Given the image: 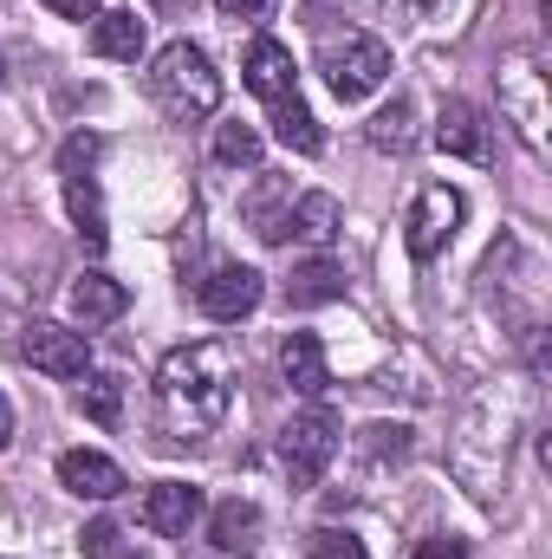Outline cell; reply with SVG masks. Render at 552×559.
Segmentation results:
<instances>
[{
  "label": "cell",
  "mask_w": 552,
  "mask_h": 559,
  "mask_svg": "<svg viewBox=\"0 0 552 559\" xmlns=\"http://www.w3.org/2000/svg\"><path fill=\"white\" fill-rule=\"evenodd\" d=\"M228 404H235V365H228V352L215 338L176 345L156 365V411H163L169 429H182L189 442L228 417Z\"/></svg>",
  "instance_id": "obj_1"
},
{
  "label": "cell",
  "mask_w": 552,
  "mask_h": 559,
  "mask_svg": "<svg viewBox=\"0 0 552 559\" xmlns=\"http://www.w3.org/2000/svg\"><path fill=\"white\" fill-rule=\"evenodd\" d=\"M149 98L176 118V124H195L221 105V72L215 59L195 46V39H169L156 59H149Z\"/></svg>",
  "instance_id": "obj_2"
},
{
  "label": "cell",
  "mask_w": 552,
  "mask_h": 559,
  "mask_svg": "<svg viewBox=\"0 0 552 559\" xmlns=\"http://www.w3.org/2000/svg\"><path fill=\"white\" fill-rule=\"evenodd\" d=\"M319 72H325V85H332L338 105H364L391 79V46L377 33H332L319 46Z\"/></svg>",
  "instance_id": "obj_3"
},
{
  "label": "cell",
  "mask_w": 552,
  "mask_h": 559,
  "mask_svg": "<svg viewBox=\"0 0 552 559\" xmlns=\"http://www.w3.org/2000/svg\"><path fill=\"white\" fill-rule=\"evenodd\" d=\"M338 442H345V423H338V411H325V404L299 411V417L279 429V462H286V481H292V488H319V475L332 468Z\"/></svg>",
  "instance_id": "obj_4"
},
{
  "label": "cell",
  "mask_w": 552,
  "mask_h": 559,
  "mask_svg": "<svg viewBox=\"0 0 552 559\" xmlns=\"http://www.w3.org/2000/svg\"><path fill=\"white\" fill-rule=\"evenodd\" d=\"M461 215H468L461 189H448V182H429V189L416 195L410 222H404V248H410V261H435V254H442V248L455 241Z\"/></svg>",
  "instance_id": "obj_5"
},
{
  "label": "cell",
  "mask_w": 552,
  "mask_h": 559,
  "mask_svg": "<svg viewBox=\"0 0 552 559\" xmlns=\"http://www.w3.org/2000/svg\"><path fill=\"white\" fill-rule=\"evenodd\" d=\"M20 358L46 378H85L92 371V338L72 332V325H52V319H33L20 332Z\"/></svg>",
  "instance_id": "obj_6"
},
{
  "label": "cell",
  "mask_w": 552,
  "mask_h": 559,
  "mask_svg": "<svg viewBox=\"0 0 552 559\" xmlns=\"http://www.w3.org/2000/svg\"><path fill=\"white\" fill-rule=\"evenodd\" d=\"M261 293H267V280L254 274V267H215V274L195 286V306H202L215 325H235V319H248V312L261 306Z\"/></svg>",
  "instance_id": "obj_7"
},
{
  "label": "cell",
  "mask_w": 552,
  "mask_h": 559,
  "mask_svg": "<svg viewBox=\"0 0 552 559\" xmlns=\"http://www.w3.org/2000/svg\"><path fill=\"white\" fill-rule=\"evenodd\" d=\"M59 488L79 495V501H118L131 481H124V468H118L111 455H98V449H65V455H59Z\"/></svg>",
  "instance_id": "obj_8"
},
{
  "label": "cell",
  "mask_w": 552,
  "mask_h": 559,
  "mask_svg": "<svg viewBox=\"0 0 552 559\" xmlns=\"http://www.w3.org/2000/svg\"><path fill=\"white\" fill-rule=\"evenodd\" d=\"M202 521V488L189 481H156L143 495V527L163 534V540H189V527Z\"/></svg>",
  "instance_id": "obj_9"
},
{
  "label": "cell",
  "mask_w": 552,
  "mask_h": 559,
  "mask_svg": "<svg viewBox=\"0 0 552 559\" xmlns=\"http://www.w3.org/2000/svg\"><path fill=\"white\" fill-rule=\"evenodd\" d=\"M435 150L442 156H461V163H488V118H481V105L448 98L442 118H435Z\"/></svg>",
  "instance_id": "obj_10"
},
{
  "label": "cell",
  "mask_w": 552,
  "mask_h": 559,
  "mask_svg": "<svg viewBox=\"0 0 552 559\" xmlns=\"http://www.w3.org/2000/svg\"><path fill=\"white\" fill-rule=\"evenodd\" d=\"M131 312V286L111 274H85L72 280V319L85 325V332H98V325H111V319H124Z\"/></svg>",
  "instance_id": "obj_11"
},
{
  "label": "cell",
  "mask_w": 552,
  "mask_h": 559,
  "mask_svg": "<svg viewBox=\"0 0 552 559\" xmlns=\"http://www.w3.org/2000/svg\"><path fill=\"white\" fill-rule=\"evenodd\" d=\"M241 79H248V92H254V98H267V105H274V98H286V92H299V85H292V52H286L279 39H267V33L248 46Z\"/></svg>",
  "instance_id": "obj_12"
},
{
  "label": "cell",
  "mask_w": 552,
  "mask_h": 559,
  "mask_svg": "<svg viewBox=\"0 0 552 559\" xmlns=\"http://www.w3.org/2000/svg\"><path fill=\"white\" fill-rule=\"evenodd\" d=\"M279 371H286V384H292L299 397H325V384H332V371H325V345H319L312 332H292V338L279 345Z\"/></svg>",
  "instance_id": "obj_13"
},
{
  "label": "cell",
  "mask_w": 552,
  "mask_h": 559,
  "mask_svg": "<svg viewBox=\"0 0 552 559\" xmlns=\"http://www.w3.org/2000/svg\"><path fill=\"white\" fill-rule=\"evenodd\" d=\"M261 508L254 501H221L215 514H208V547H221V554H254L261 547Z\"/></svg>",
  "instance_id": "obj_14"
},
{
  "label": "cell",
  "mask_w": 552,
  "mask_h": 559,
  "mask_svg": "<svg viewBox=\"0 0 552 559\" xmlns=\"http://www.w3.org/2000/svg\"><path fill=\"white\" fill-rule=\"evenodd\" d=\"M267 124H274V138L286 150H299V156H319L325 150V131H319V118H312V105L299 98V92H286L267 105Z\"/></svg>",
  "instance_id": "obj_15"
},
{
  "label": "cell",
  "mask_w": 552,
  "mask_h": 559,
  "mask_svg": "<svg viewBox=\"0 0 552 559\" xmlns=\"http://www.w3.org/2000/svg\"><path fill=\"white\" fill-rule=\"evenodd\" d=\"M241 215H248V228L261 241H286V228H292V189L279 176H261V189L241 202Z\"/></svg>",
  "instance_id": "obj_16"
},
{
  "label": "cell",
  "mask_w": 552,
  "mask_h": 559,
  "mask_svg": "<svg viewBox=\"0 0 552 559\" xmlns=\"http://www.w3.org/2000/svg\"><path fill=\"white\" fill-rule=\"evenodd\" d=\"M92 52L98 59H124V66H137V52H143V20L137 13H98L92 20Z\"/></svg>",
  "instance_id": "obj_17"
},
{
  "label": "cell",
  "mask_w": 552,
  "mask_h": 559,
  "mask_svg": "<svg viewBox=\"0 0 552 559\" xmlns=\"http://www.w3.org/2000/svg\"><path fill=\"white\" fill-rule=\"evenodd\" d=\"M338 222H345V209H338V195H325V189H312V195L292 202V235L312 241V248H332V241H338Z\"/></svg>",
  "instance_id": "obj_18"
},
{
  "label": "cell",
  "mask_w": 552,
  "mask_h": 559,
  "mask_svg": "<svg viewBox=\"0 0 552 559\" xmlns=\"http://www.w3.org/2000/svg\"><path fill=\"white\" fill-rule=\"evenodd\" d=\"M286 299L292 306H332V299H345V267L338 261H305V267H292V280H286Z\"/></svg>",
  "instance_id": "obj_19"
},
{
  "label": "cell",
  "mask_w": 552,
  "mask_h": 559,
  "mask_svg": "<svg viewBox=\"0 0 552 559\" xmlns=\"http://www.w3.org/2000/svg\"><path fill=\"white\" fill-rule=\"evenodd\" d=\"M507 85H514V92H507V105H514V118H520V138L540 150V143H547V111H540V72H533V66L520 59V66L507 72Z\"/></svg>",
  "instance_id": "obj_20"
},
{
  "label": "cell",
  "mask_w": 552,
  "mask_h": 559,
  "mask_svg": "<svg viewBox=\"0 0 552 559\" xmlns=\"http://www.w3.org/2000/svg\"><path fill=\"white\" fill-rule=\"evenodd\" d=\"M79 411L111 429V423L124 417V384H118L111 371H85V384H79Z\"/></svg>",
  "instance_id": "obj_21"
},
{
  "label": "cell",
  "mask_w": 552,
  "mask_h": 559,
  "mask_svg": "<svg viewBox=\"0 0 552 559\" xmlns=\"http://www.w3.org/2000/svg\"><path fill=\"white\" fill-rule=\"evenodd\" d=\"M371 143L384 150V156H404L416 143V105L410 98H397V105H384L377 118H371Z\"/></svg>",
  "instance_id": "obj_22"
},
{
  "label": "cell",
  "mask_w": 552,
  "mask_h": 559,
  "mask_svg": "<svg viewBox=\"0 0 552 559\" xmlns=\"http://www.w3.org/2000/svg\"><path fill=\"white\" fill-rule=\"evenodd\" d=\"M65 209H72L79 235H85L92 248H105V209H98V189H92V176H65Z\"/></svg>",
  "instance_id": "obj_23"
},
{
  "label": "cell",
  "mask_w": 552,
  "mask_h": 559,
  "mask_svg": "<svg viewBox=\"0 0 552 559\" xmlns=\"http://www.w3.org/2000/svg\"><path fill=\"white\" fill-rule=\"evenodd\" d=\"M215 163H228V169H261V131H254V124H221V131H215Z\"/></svg>",
  "instance_id": "obj_24"
},
{
  "label": "cell",
  "mask_w": 552,
  "mask_h": 559,
  "mask_svg": "<svg viewBox=\"0 0 552 559\" xmlns=\"http://www.w3.org/2000/svg\"><path fill=\"white\" fill-rule=\"evenodd\" d=\"M305 559H371V554H364V540L345 534V527H312V534H305Z\"/></svg>",
  "instance_id": "obj_25"
},
{
  "label": "cell",
  "mask_w": 552,
  "mask_h": 559,
  "mask_svg": "<svg viewBox=\"0 0 552 559\" xmlns=\"http://www.w3.org/2000/svg\"><path fill=\"white\" fill-rule=\"evenodd\" d=\"M358 449H364L371 462H404V455H410V429H404V423H371Z\"/></svg>",
  "instance_id": "obj_26"
},
{
  "label": "cell",
  "mask_w": 552,
  "mask_h": 559,
  "mask_svg": "<svg viewBox=\"0 0 552 559\" xmlns=\"http://www.w3.org/2000/svg\"><path fill=\"white\" fill-rule=\"evenodd\" d=\"M98 150H105V143L92 138V131H79V138H65V150H59V169H65V176H85V169L98 163Z\"/></svg>",
  "instance_id": "obj_27"
},
{
  "label": "cell",
  "mask_w": 552,
  "mask_h": 559,
  "mask_svg": "<svg viewBox=\"0 0 552 559\" xmlns=\"http://www.w3.org/2000/svg\"><path fill=\"white\" fill-rule=\"evenodd\" d=\"M221 7V20H248V26H261V20H274L279 0H215Z\"/></svg>",
  "instance_id": "obj_28"
},
{
  "label": "cell",
  "mask_w": 552,
  "mask_h": 559,
  "mask_svg": "<svg viewBox=\"0 0 552 559\" xmlns=\"http://www.w3.org/2000/svg\"><path fill=\"white\" fill-rule=\"evenodd\" d=\"M416 559H468V540L461 534H429V540H416Z\"/></svg>",
  "instance_id": "obj_29"
},
{
  "label": "cell",
  "mask_w": 552,
  "mask_h": 559,
  "mask_svg": "<svg viewBox=\"0 0 552 559\" xmlns=\"http://www.w3.org/2000/svg\"><path fill=\"white\" fill-rule=\"evenodd\" d=\"M46 7H52L59 20H98V13H105L98 0H46Z\"/></svg>",
  "instance_id": "obj_30"
},
{
  "label": "cell",
  "mask_w": 552,
  "mask_h": 559,
  "mask_svg": "<svg viewBox=\"0 0 552 559\" xmlns=\"http://www.w3.org/2000/svg\"><path fill=\"white\" fill-rule=\"evenodd\" d=\"M13 442V411H7V397H0V449Z\"/></svg>",
  "instance_id": "obj_31"
},
{
  "label": "cell",
  "mask_w": 552,
  "mask_h": 559,
  "mask_svg": "<svg viewBox=\"0 0 552 559\" xmlns=\"http://www.w3.org/2000/svg\"><path fill=\"white\" fill-rule=\"evenodd\" d=\"M404 7H416V13H422V7H435V0H404Z\"/></svg>",
  "instance_id": "obj_32"
},
{
  "label": "cell",
  "mask_w": 552,
  "mask_h": 559,
  "mask_svg": "<svg viewBox=\"0 0 552 559\" xmlns=\"http://www.w3.org/2000/svg\"><path fill=\"white\" fill-rule=\"evenodd\" d=\"M0 79H7V59H0Z\"/></svg>",
  "instance_id": "obj_33"
}]
</instances>
